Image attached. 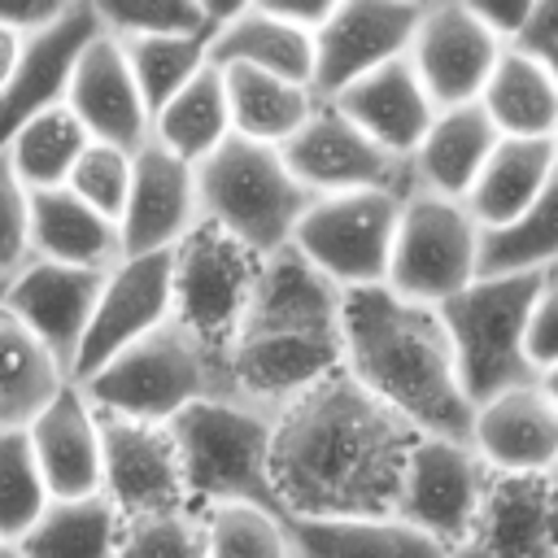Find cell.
I'll return each mask as SVG.
<instances>
[{
    "label": "cell",
    "instance_id": "cell-50",
    "mask_svg": "<svg viewBox=\"0 0 558 558\" xmlns=\"http://www.w3.org/2000/svg\"><path fill=\"white\" fill-rule=\"evenodd\" d=\"M0 558H22V549L13 541H0Z\"/></svg>",
    "mask_w": 558,
    "mask_h": 558
},
{
    "label": "cell",
    "instance_id": "cell-51",
    "mask_svg": "<svg viewBox=\"0 0 558 558\" xmlns=\"http://www.w3.org/2000/svg\"><path fill=\"white\" fill-rule=\"evenodd\" d=\"M554 157H558V131H554Z\"/></svg>",
    "mask_w": 558,
    "mask_h": 558
},
{
    "label": "cell",
    "instance_id": "cell-4",
    "mask_svg": "<svg viewBox=\"0 0 558 558\" xmlns=\"http://www.w3.org/2000/svg\"><path fill=\"white\" fill-rule=\"evenodd\" d=\"M170 436L183 462L187 510L205 514L218 506H262L283 514L270 480L275 414L235 397H205L170 423Z\"/></svg>",
    "mask_w": 558,
    "mask_h": 558
},
{
    "label": "cell",
    "instance_id": "cell-49",
    "mask_svg": "<svg viewBox=\"0 0 558 558\" xmlns=\"http://www.w3.org/2000/svg\"><path fill=\"white\" fill-rule=\"evenodd\" d=\"M536 57H541V61H545V65H549V74H554V78H558V48H549V52H536Z\"/></svg>",
    "mask_w": 558,
    "mask_h": 558
},
{
    "label": "cell",
    "instance_id": "cell-5",
    "mask_svg": "<svg viewBox=\"0 0 558 558\" xmlns=\"http://www.w3.org/2000/svg\"><path fill=\"white\" fill-rule=\"evenodd\" d=\"M78 388L100 418L170 427L196 401L227 397V366L222 357L201 349L183 327L166 323L161 331L144 336L140 344L105 362Z\"/></svg>",
    "mask_w": 558,
    "mask_h": 558
},
{
    "label": "cell",
    "instance_id": "cell-47",
    "mask_svg": "<svg viewBox=\"0 0 558 558\" xmlns=\"http://www.w3.org/2000/svg\"><path fill=\"white\" fill-rule=\"evenodd\" d=\"M536 384H541V392H545V397L554 401V410H558V366L541 371V379H536Z\"/></svg>",
    "mask_w": 558,
    "mask_h": 558
},
{
    "label": "cell",
    "instance_id": "cell-25",
    "mask_svg": "<svg viewBox=\"0 0 558 558\" xmlns=\"http://www.w3.org/2000/svg\"><path fill=\"white\" fill-rule=\"evenodd\" d=\"M497 144H501V131L493 126L484 105L440 109L427 140L410 157V187L466 205V196H471L475 179L484 174L488 157L497 153Z\"/></svg>",
    "mask_w": 558,
    "mask_h": 558
},
{
    "label": "cell",
    "instance_id": "cell-23",
    "mask_svg": "<svg viewBox=\"0 0 558 558\" xmlns=\"http://www.w3.org/2000/svg\"><path fill=\"white\" fill-rule=\"evenodd\" d=\"M327 105H336L366 140H375L384 153H392L405 166H410V157L418 153V144L427 140V131L440 113L436 100L427 96L418 70L410 65V57L357 78L353 87H344Z\"/></svg>",
    "mask_w": 558,
    "mask_h": 558
},
{
    "label": "cell",
    "instance_id": "cell-8",
    "mask_svg": "<svg viewBox=\"0 0 558 558\" xmlns=\"http://www.w3.org/2000/svg\"><path fill=\"white\" fill-rule=\"evenodd\" d=\"M480 222L462 201L410 187L401 201L388 288L414 305L440 310L480 279Z\"/></svg>",
    "mask_w": 558,
    "mask_h": 558
},
{
    "label": "cell",
    "instance_id": "cell-29",
    "mask_svg": "<svg viewBox=\"0 0 558 558\" xmlns=\"http://www.w3.org/2000/svg\"><path fill=\"white\" fill-rule=\"evenodd\" d=\"M554 170V140H501L466 196V209L480 222V231H501L514 218H523L549 187Z\"/></svg>",
    "mask_w": 558,
    "mask_h": 558
},
{
    "label": "cell",
    "instance_id": "cell-45",
    "mask_svg": "<svg viewBox=\"0 0 558 558\" xmlns=\"http://www.w3.org/2000/svg\"><path fill=\"white\" fill-rule=\"evenodd\" d=\"M471 9L506 48H514L532 22V4H471Z\"/></svg>",
    "mask_w": 558,
    "mask_h": 558
},
{
    "label": "cell",
    "instance_id": "cell-40",
    "mask_svg": "<svg viewBox=\"0 0 558 558\" xmlns=\"http://www.w3.org/2000/svg\"><path fill=\"white\" fill-rule=\"evenodd\" d=\"M100 17L113 35H214L222 9L196 0H140V4H100Z\"/></svg>",
    "mask_w": 558,
    "mask_h": 558
},
{
    "label": "cell",
    "instance_id": "cell-16",
    "mask_svg": "<svg viewBox=\"0 0 558 558\" xmlns=\"http://www.w3.org/2000/svg\"><path fill=\"white\" fill-rule=\"evenodd\" d=\"M506 44L475 17L471 4H423V22L410 44V65L418 70L436 109L480 105Z\"/></svg>",
    "mask_w": 558,
    "mask_h": 558
},
{
    "label": "cell",
    "instance_id": "cell-33",
    "mask_svg": "<svg viewBox=\"0 0 558 558\" xmlns=\"http://www.w3.org/2000/svg\"><path fill=\"white\" fill-rule=\"evenodd\" d=\"M231 140V109H227V83L218 65H205L157 118H153V144L174 153L187 166L209 161Z\"/></svg>",
    "mask_w": 558,
    "mask_h": 558
},
{
    "label": "cell",
    "instance_id": "cell-38",
    "mask_svg": "<svg viewBox=\"0 0 558 558\" xmlns=\"http://www.w3.org/2000/svg\"><path fill=\"white\" fill-rule=\"evenodd\" d=\"M52 493L39 471L26 432H0V541L22 545V536L48 514Z\"/></svg>",
    "mask_w": 558,
    "mask_h": 558
},
{
    "label": "cell",
    "instance_id": "cell-31",
    "mask_svg": "<svg viewBox=\"0 0 558 558\" xmlns=\"http://www.w3.org/2000/svg\"><path fill=\"white\" fill-rule=\"evenodd\" d=\"M480 105L501 140H554L558 131V78L527 48L501 52Z\"/></svg>",
    "mask_w": 558,
    "mask_h": 558
},
{
    "label": "cell",
    "instance_id": "cell-36",
    "mask_svg": "<svg viewBox=\"0 0 558 558\" xmlns=\"http://www.w3.org/2000/svg\"><path fill=\"white\" fill-rule=\"evenodd\" d=\"M558 266V170L536 205L480 240V275H545Z\"/></svg>",
    "mask_w": 558,
    "mask_h": 558
},
{
    "label": "cell",
    "instance_id": "cell-22",
    "mask_svg": "<svg viewBox=\"0 0 558 558\" xmlns=\"http://www.w3.org/2000/svg\"><path fill=\"white\" fill-rule=\"evenodd\" d=\"M52 501H78L105 493V436L100 414L78 384H65L57 401L26 427Z\"/></svg>",
    "mask_w": 558,
    "mask_h": 558
},
{
    "label": "cell",
    "instance_id": "cell-26",
    "mask_svg": "<svg viewBox=\"0 0 558 558\" xmlns=\"http://www.w3.org/2000/svg\"><path fill=\"white\" fill-rule=\"evenodd\" d=\"M475 541L493 558H558V488L549 475H493Z\"/></svg>",
    "mask_w": 558,
    "mask_h": 558
},
{
    "label": "cell",
    "instance_id": "cell-42",
    "mask_svg": "<svg viewBox=\"0 0 558 558\" xmlns=\"http://www.w3.org/2000/svg\"><path fill=\"white\" fill-rule=\"evenodd\" d=\"M118 558H209V549H205V519L196 510L126 519Z\"/></svg>",
    "mask_w": 558,
    "mask_h": 558
},
{
    "label": "cell",
    "instance_id": "cell-30",
    "mask_svg": "<svg viewBox=\"0 0 558 558\" xmlns=\"http://www.w3.org/2000/svg\"><path fill=\"white\" fill-rule=\"evenodd\" d=\"M292 558H445L449 549L397 514L375 519H288Z\"/></svg>",
    "mask_w": 558,
    "mask_h": 558
},
{
    "label": "cell",
    "instance_id": "cell-39",
    "mask_svg": "<svg viewBox=\"0 0 558 558\" xmlns=\"http://www.w3.org/2000/svg\"><path fill=\"white\" fill-rule=\"evenodd\" d=\"M209 558H292L288 519L262 506H218L205 510Z\"/></svg>",
    "mask_w": 558,
    "mask_h": 558
},
{
    "label": "cell",
    "instance_id": "cell-41",
    "mask_svg": "<svg viewBox=\"0 0 558 558\" xmlns=\"http://www.w3.org/2000/svg\"><path fill=\"white\" fill-rule=\"evenodd\" d=\"M131 179H135V153L113 148V144H87V153L78 157L74 174H70V192L78 201H87L96 214L122 222L126 214V196H131Z\"/></svg>",
    "mask_w": 558,
    "mask_h": 558
},
{
    "label": "cell",
    "instance_id": "cell-48",
    "mask_svg": "<svg viewBox=\"0 0 558 558\" xmlns=\"http://www.w3.org/2000/svg\"><path fill=\"white\" fill-rule=\"evenodd\" d=\"M445 558H493V554H488V549H484L480 541H466V545H458V549H449Z\"/></svg>",
    "mask_w": 558,
    "mask_h": 558
},
{
    "label": "cell",
    "instance_id": "cell-18",
    "mask_svg": "<svg viewBox=\"0 0 558 558\" xmlns=\"http://www.w3.org/2000/svg\"><path fill=\"white\" fill-rule=\"evenodd\" d=\"M105 436V497L122 510V519L187 510L183 462L170 427L100 418Z\"/></svg>",
    "mask_w": 558,
    "mask_h": 558
},
{
    "label": "cell",
    "instance_id": "cell-52",
    "mask_svg": "<svg viewBox=\"0 0 558 558\" xmlns=\"http://www.w3.org/2000/svg\"><path fill=\"white\" fill-rule=\"evenodd\" d=\"M549 480H554V488H558V466H554V475H549Z\"/></svg>",
    "mask_w": 558,
    "mask_h": 558
},
{
    "label": "cell",
    "instance_id": "cell-34",
    "mask_svg": "<svg viewBox=\"0 0 558 558\" xmlns=\"http://www.w3.org/2000/svg\"><path fill=\"white\" fill-rule=\"evenodd\" d=\"M122 510L96 493L78 501H52L48 514L22 536V558H118Z\"/></svg>",
    "mask_w": 558,
    "mask_h": 558
},
{
    "label": "cell",
    "instance_id": "cell-9",
    "mask_svg": "<svg viewBox=\"0 0 558 558\" xmlns=\"http://www.w3.org/2000/svg\"><path fill=\"white\" fill-rule=\"evenodd\" d=\"M262 257L218 231L214 222H201L179 248H174V327H183L201 349L222 357L257 296L262 283Z\"/></svg>",
    "mask_w": 558,
    "mask_h": 558
},
{
    "label": "cell",
    "instance_id": "cell-6",
    "mask_svg": "<svg viewBox=\"0 0 558 558\" xmlns=\"http://www.w3.org/2000/svg\"><path fill=\"white\" fill-rule=\"evenodd\" d=\"M201 222H214L262 262L292 248L296 222L310 209V192L296 183L279 148L231 135L209 161L196 166Z\"/></svg>",
    "mask_w": 558,
    "mask_h": 558
},
{
    "label": "cell",
    "instance_id": "cell-1",
    "mask_svg": "<svg viewBox=\"0 0 558 558\" xmlns=\"http://www.w3.org/2000/svg\"><path fill=\"white\" fill-rule=\"evenodd\" d=\"M418 432L349 371L275 414L270 480L288 519L397 514Z\"/></svg>",
    "mask_w": 558,
    "mask_h": 558
},
{
    "label": "cell",
    "instance_id": "cell-28",
    "mask_svg": "<svg viewBox=\"0 0 558 558\" xmlns=\"http://www.w3.org/2000/svg\"><path fill=\"white\" fill-rule=\"evenodd\" d=\"M222 83H227L231 135L248 144H266V148H283L288 140H296V131L323 105L314 87L266 74V70H248V65H227Z\"/></svg>",
    "mask_w": 558,
    "mask_h": 558
},
{
    "label": "cell",
    "instance_id": "cell-35",
    "mask_svg": "<svg viewBox=\"0 0 558 558\" xmlns=\"http://www.w3.org/2000/svg\"><path fill=\"white\" fill-rule=\"evenodd\" d=\"M87 144H92L87 126L70 113V105H57V109H44L39 118H31L9 140V148L0 157L9 161V170L17 174V183L26 192H52V187L70 183Z\"/></svg>",
    "mask_w": 558,
    "mask_h": 558
},
{
    "label": "cell",
    "instance_id": "cell-20",
    "mask_svg": "<svg viewBox=\"0 0 558 558\" xmlns=\"http://www.w3.org/2000/svg\"><path fill=\"white\" fill-rule=\"evenodd\" d=\"M65 105L87 126V135L96 144L140 153L153 140V113H148L144 92L135 83L131 65H126V52H122V44L109 26L78 57Z\"/></svg>",
    "mask_w": 558,
    "mask_h": 558
},
{
    "label": "cell",
    "instance_id": "cell-13",
    "mask_svg": "<svg viewBox=\"0 0 558 558\" xmlns=\"http://www.w3.org/2000/svg\"><path fill=\"white\" fill-rule=\"evenodd\" d=\"M166 323H174V253L122 257L105 275V288H100V301H96V314H92V327L74 357L70 379L83 384L105 362H113L144 336L161 331Z\"/></svg>",
    "mask_w": 558,
    "mask_h": 558
},
{
    "label": "cell",
    "instance_id": "cell-14",
    "mask_svg": "<svg viewBox=\"0 0 558 558\" xmlns=\"http://www.w3.org/2000/svg\"><path fill=\"white\" fill-rule=\"evenodd\" d=\"M288 170L310 196H349V192H410V166L366 140L336 105H318L314 118L283 148Z\"/></svg>",
    "mask_w": 558,
    "mask_h": 558
},
{
    "label": "cell",
    "instance_id": "cell-2",
    "mask_svg": "<svg viewBox=\"0 0 558 558\" xmlns=\"http://www.w3.org/2000/svg\"><path fill=\"white\" fill-rule=\"evenodd\" d=\"M344 371V292L296 248L262 266L257 296L227 349V397L279 414Z\"/></svg>",
    "mask_w": 558,
    "mask_h": 558
},
{
    "label": "cell",
    "instance_id": "cell-32",
    "mask_svg": "<svg viewBox=\"0 0 558 558\" xmlns=\"http://www.w3.org/2000/svg\"><path fill=\"white\" fill-rule=\"evenodd\" d=\"M65 384H74L65 366L13 310L0 305V432H26Z\"/></svg>",
    "mask_w": 558,
    "mask_h": 558
},
{
    "label": "cell",
    "instance_id": "cell-46",
    "mask_svg": "<svg viewBox=\"0 0 558 558\" xmlns=\"http://www.w3.org/2000/svg\"><path fill=\"white\" fill-rule=\"evenodd\" d=\"M514 48H527V52L558 48V0H536L532 4V22H527V31H523V39Z\"/></svg>",
    "mask_w": 558,
    "mask_h": 558
},
{
    "label": "cell",
    "instance_id": "cell-44",
    "mask_svg": "<svg viewBox=\"0 0 558 558\" xmlns=\"http://www.w3.org/2000/svg\"><path fill=\"white\" fill-rule=\"evenodd\" d=\"M527 357L536 375L558 366V266L541 275V292L532 301V323H527Z\"/></svg>",
    "mask_w": 558,
    "mask_h": 558
},
{
    "label": "cell",
    "instance_id": "cell-3",
    "mask_svg": "<svg viewBox=\"0 0 558 558\" xmlns=\"http://www.w3.org/2000/svg\"><path fill=\"white\" fill-rule=\"evenodd\" d=\"M344 371L418 436L471 445L475 405L462 392L440 310L392 288L344 292Z\"/></svg>",
    "mask_w": 558,
    "mask_h": 558
},
{
    "label": "cell",
    "instance_id": "cell-7",
    "mask_svg": "<svg viewBox=\"0 0 558 558\" xmlns=\"http://www.w3.org/2000/svg\"><path fill=\"white\" fill-rule=\"evenodd\" d=\"M536 292L541 275H480L471 288L440 305L458 357V379L471 405H484L510 388L541 379L527 357V323Z\"/></svg>",
    "mask_w": 558,
    "mask_h": 558
},
{
    "label": "cell",
    "instance_id": "cell-10",
    "mask_svg": "<svg viewBox=\"0 0 558 558\" xmlns=\"http://www.w3.org/2000/svg\"><path fill=\"white\" fill-rule=\"evenodd\" d=\"M401 201V192L314 196L305 218L296 222L292 248L340 292L388 288Z\"/></svg>",
    "mask_w": 558,
    "mask_h": 558
},
{
    "label": "cell",
    "instance_id": "cell-24",
    "mask_svg": "<svg viewBox=\"0 0 558 558\" xmlns=\"http://www.w3.org/2000/svg\"><path fill=\"white\" fill-rule=\"evenodd\" d=\"M209 65H248L314 87V31L288 22L270 0L240 4L222 13L209 39Z\"/></svg>",
    "mask_w": 558,
    "mask_h": 558
},
{
    "label": "cell",
    "instance_id": "cell-43",
    "mask_svg": "<svg viewBox=\"0 0 558 558\" xmlns=\"http://www.w3.org/2000/svg\"><path fill=\"white\" fill-rule=\"evenodd\" d=\"M31 192L0 157V288L31 262Z\"/></svg>",
    "mask_w": 558,
    "mask_h": 558
},
{
    "label": "cell",
    "instance_id": "cell-37",
    "mask_svg": "<svg viewBox=\"0 0 558 558\" xmlns=\"http://www.w3.org/2000/svg\"><path fill=\"white\" fill-rule=\"evenodd\" d=\"M209 39L214 35H118L153 118L209 65Z\"/></svg>",
    "mask_w": 558,
    "mask_h": 558
},
{
    "label": "cell",
    "instance_id": "cell-11",
    "mask_svg": "<svg viewBox=\"0 0 558 558\" xmlns=\"http://www.w3.org/2000/svg\"><path fill=\"white\" fill-rule=\"evenodd\" d=\"M488 484H493V471L475 458L471 445L418 436V445L405 462L397 519H405L436 545L458 549V545L475 541V532H480Z\"/></svg>",
    "mask_w": 558,
    "mask_h": 558
},
{
    "label": "cell",
    "instance_id": "cell-27",
    "mask_svg": "<svg viewBox=\"0 0 558 558\" xmlns=\"http://www.w3.org/2000/svg\"><path fill=\"white\" fill-rule=\"evenodd\" d=\"M31 253L39 262L109 275L122 262V227L96 214L70 187L31 192Z\"/></svg>",
    "mask_w": 558,
    "mask_h": 558
},
{
    "label": "cell",
    "instance_id": "cell-12",
    "mask_svg": "<svg viewBox=\"0 0 558 558\" xmlns=\"http://www.w3.org/2000/svg\"><path fill=\"white\" fill-rule=\"evenodd\" d=\"M423 4L410 0H340L314 35V96L336 100L357 78L410 57Z\"/></svg>",
    "mask_w": 558,
    "mask_h": 558
},
{
    "label": "cell",
    "instance_id": "cell-15",
    "mask_svg": "<svg viewBox=\"0 0 558 558\" xmlns=\"http://www.w3.org/2000/svg\"><path fill=\"white\" fill-rule=\"evenodd\" d=\"M100 31H105L100 4H61L44 26H35L26 35L22 61H17L9 87L0 92V153L31 118L65 105L74 65Z\"/></svg>",
    "mask_w": 558,
    "mask_h": 558
},
{
    "label": "cell",
    "instance_id": "cell-21",
    "mask_svg": "<svg viewBox=\"0 0 558 558\" xmlns=\"http://www.w3.org/2000/svg\"><path fill=\"white\" fill-rule=\"evenodd\" d=\"M471 449L493 475H554L558 466V410L541 384L510 388L471 418Z\"/></svg>",
    "mask_w": 558,
    "mask_h": 558
},
{
    "label": "cell",
    "instance_id": "cell-19",
    "mask_svg": "<svg viewBox=\"0 0 558 558\" xmlns=\"http://www.w3.org/2000/svg\"><path fill=\"white\" fill-rule=\"evenodd\" d=\"M122 257L135 253H174L201 227V192L196 166L179 161L161 144H144L135 153V179L122 214Z\"/></svg>",
    "mask_w": 558,
    "mask_h": 558
},
{
    "label": "cell",
    "instance_id": "cell-17",
    "mask_svg": "<svg viewBox=\"0 0 558 558\" xmlns=\"http://www.w3.org/2000/svg\"><path fill=\"white\" fill-rule=\"evenodd\" d=\"M105 275L100 270H78V266H57V262H39L31 257L4 288H0V305L13 310L35 340L65 366V375L74 371V357L87 340L96 301H100Z\"/></svg>",
    "mask_w": 558,
    "mask_h": 558
}]
</instances>
